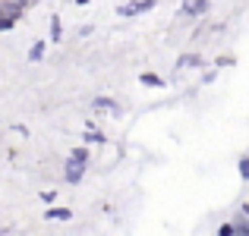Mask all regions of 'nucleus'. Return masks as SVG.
Here are the masks:
<instances>
[{
	"label": "nucleus",
	"mask_w": 249,
	"mask_h": 236,
	"mask_svg": "<svg viewBox=\"0 0 249 236\" xmlns=\"http://www.w3.org/2000/svg\"><path fill=\"white\" fill-rule=\"evenodd\" d=\"M95 110H110L114 117H120V114H123V110L117 107V104L110 101V98H98V101H95Z\"/></svg>",
	"instance_id": "f257e3e1"
},
{
	"label": "nucleus",
	"mask_w": 249,
	"mask_h": 236,
	"mask_svg": "<svg viewBox=\"0 0 249 236\" xmlns=\"http://www.w3.org/2000/svg\"><path fill=\"white\" fill-rule=\"evenodd\" d=\"M44 218H48V220H70V218H73V211H70V208H51Z\"/></svg>",
	"instance_id": "f03ea898"
},
{
	"label": "nucleus",
	"mask_w": 249,
	"mask_h": 236,
	"mask_svg": "<svg viewBox=\"0 0 249 236\" xmlns=\"http://www.w3.org/2000/svg\"><path fill=\"white\" fill-rule=\"evenodd\" d=\"M82 173H85V167H79V164H70V161H67V180H70V183H79V180H82Z\"/></svg>",
	"instance_id": "7ed1b4c3"
},
{
	"label": "nucleus",
	"mask_w": 249,
	"mask_h": 236,
	"mask_svg": "<svg viewBox=\"0 0 249 236\" xmlns=\"http://www.w3.org/2000/svg\"><path fill=\"white\" fill-rule=\"evenodd\" d=\"M139 79H142V85H152V88H164V85H167L164 79H161V76H155V73H142Z\"/></svg>",
	"instance_id": "20e7f679"
},
{
	"label": "nucleus",
	"mask_w": 249,
	"mask_h": 236,
	"mask_svg": "<svg viewBox=\"0 0 249 236\" xmlns=\"http://www.w3.org/2000/svg\"><path fill=\"white\" fill-rule=\"evenodd\" d=\"M85 161H89V148H73V154H70V164H79V167H85Z\"/></svg>",
	"instance_id": "39448f33"
},
{
	"label": "nucleus",
	"mask_w": 249,
	"mask_h": 236,
	"mask_svg": "<svg viewBox=\"0 0 249 236\" xmlns=\"http://www.w3.org/2000/svg\"><path fill=\"white\" fill-rule=\"evenodd\" d=\"M183 10H186L189 16H199V13H205V10H208V3H205V0H199V3H186Z\"/></svg>",
	"instance_id": "423d86ee"
},
{
	"label": "nucleus",
	"mask_w": 249,
	"mask_h": 236,
	"mask_svg": "<svg viewBox=\"0 0 249 236\" xmlns=\"http://www.w3.org/2000/svg\"><path fill=\"white\" fill-rule=\"evenodd\" d=\"M180 67H202V57H199V54H189V57H180Z\"/></svg>",
	"instance_id": "0eeeda50"
},
{
	"label": "nucleus",
	"mask_w": 249,
	"mask_h": 236,
	"mask_svg": "<svg viewBox=\"0 0 249 236\" xmlns=\"http://www.w3.org/2000/svg\"><path fill=\"white\" fill-rule=\"evenodd\" d=\"M44 57V41H35V48L29 51V60H41Z\"/></svg>",
	"instance_id": "6e6552de"
},
{
	"label": "nucleus",
	"mask_w": 249,
	"mask_h": 236,
	"mask_svg": "<svg viewBox=\"0 0 249 236\" xmlns=\"http://www.w3.org/2000/svg\"><path fill=\"white\" fill-rule=\"evenodd\" d=\"M218 236H237V230H233V224H221L218 227Z\"/></svg>",
	"instance_id": "1a4fd4ad"
},
{
	"label": "nucleus",
	"mask_w": 249,
	"mask_h": 236,
	"mask_svg": "<svg viewBox=\"0 0 249 236\" xmlns=\"http://www.w3.org/2000/svg\"><path fill=\"white\" fill-rule=\"evenodd\" d=\"M85 142H98V145H101L104 135H101V133H95V129H89V133H85Z\"/></svg>",
	"instance_id": "9d476101"
},
{
	"label": "nucleus",
	"mask_w": 249,
	"mask_h": 236,
	"mask_svg": "<svg viewBox=\"0 0 249 236\" xmlns=\"http://www.w3.org/2000/svg\"><path fill=\"white\" fill-rule=\"evenodd\" d=\"M240 176L249 180V157H240Z\"/></svg>",
	"instance_id": "9b49d317"
},
{
	"label": "nucleus",
	"mask_w": 249,
	"mask_h": 236,
	"mask_svg": "<svg viewBox=\"0 0 249 236\" xmlns=\"http://www.w3.org/2000/svg\"><path fill=\"white\" fill-rule=\"evenodd\" d=\"M233 230H237V236H249V220H243V224H233Z\"/></svg>",
	"instance_id": "f8f14e48"
},
{
	"label": "nucleus",
	"mask_w": 249,
	"mask_h": 236,
	"mask_svg": "<svg viewBox=\"0 0 249 236\" xmlns=\"http://www.w3.org/2000/svg\"><path fill=\"white\" fill-rule=\"evenodd\" d=\"M51 38H60V22L54 19V25H51Z\"/></svg>",
	"instance_id": "ddd939ff"
}]
</instances>
